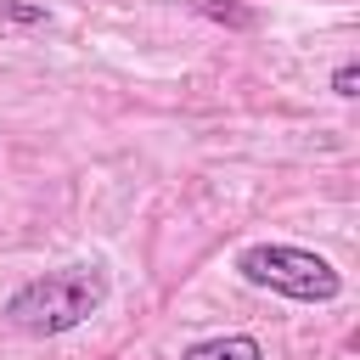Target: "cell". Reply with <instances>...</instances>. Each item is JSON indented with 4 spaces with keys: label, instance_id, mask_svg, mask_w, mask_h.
<instances>
[{
    "label": "cell",
    "instance_id": "1",
    "mask_svg": "<svg viewBox=\"0 0 360 360\" xmlns=\"http://www.w3.org/2000/svg\"><path fill=\"white\" fill-rule=\"evenodd\" d=\"M101 304H107V276L96 264H68V270H45V276L22 281L6 298V321L28 338H62V332L84 326Z\"/></svg>",
    "mask_w": 360,
    "mask_h": 360
},
{
    "label": "cell",
    "instance_id": "2",
    "mask_svg": "<svg viewBox=\"0 0 360 360\" xmlns=\"http://www.w3.org/2000/svg\"><path fill=\"white\" fill-rule=\"evenodd\" d=\"M236 270H242V281L270 287V292L298 298V304H332L343 292V276L321 253L292 248V242H253V248L236 253Z\"/></svg>",
    "mask_w": 360,
    "mask_h": 360
},
{
    "label": "cell",
    "instance_id": "3",
    "mask_svg": "<svg viewBox=\"0 0 360 360\" xmlns=\"http://www.w3.org/2000/svg\"><path fill=\"white\" fill-rule=\"evenodd\" d=\"M180 360H264V349H259V338L236 332V338H202V343H191Z\"/></svg>",
    "mask_w": 360,
    "mask_h": 360
},
{
    "label": "cell",
    "instance_id": "4",
    "mask_svg": "<svg viewBox=\"0 0 360 360\" xmlns=\"http://www.w3.org/2000/svg\"><path fill=\"white\" fill-rule=\"evenodd\" d=\"M332 90H338L343 101H349V96H360V68H354V62H343V68L332 73Z\"/></svg>",
    "mask_w": 360,
    "mask_h": 360
},
{
    "label": "cell",
    "instance_id": "5",
    "mask_svg": "<svg viewBox=\"0 0 360 360\" xmlns=\"http://www.w3.org/2000/svg\"><path fill=\"white\" fill-rule=\"evenodd\" d=\"M6 17H17V22H39L45 11H39V6H22V0H6Z\"/></svg>",
    "mask_w": 360,
    "mask_h": 360
}]
</instances>
